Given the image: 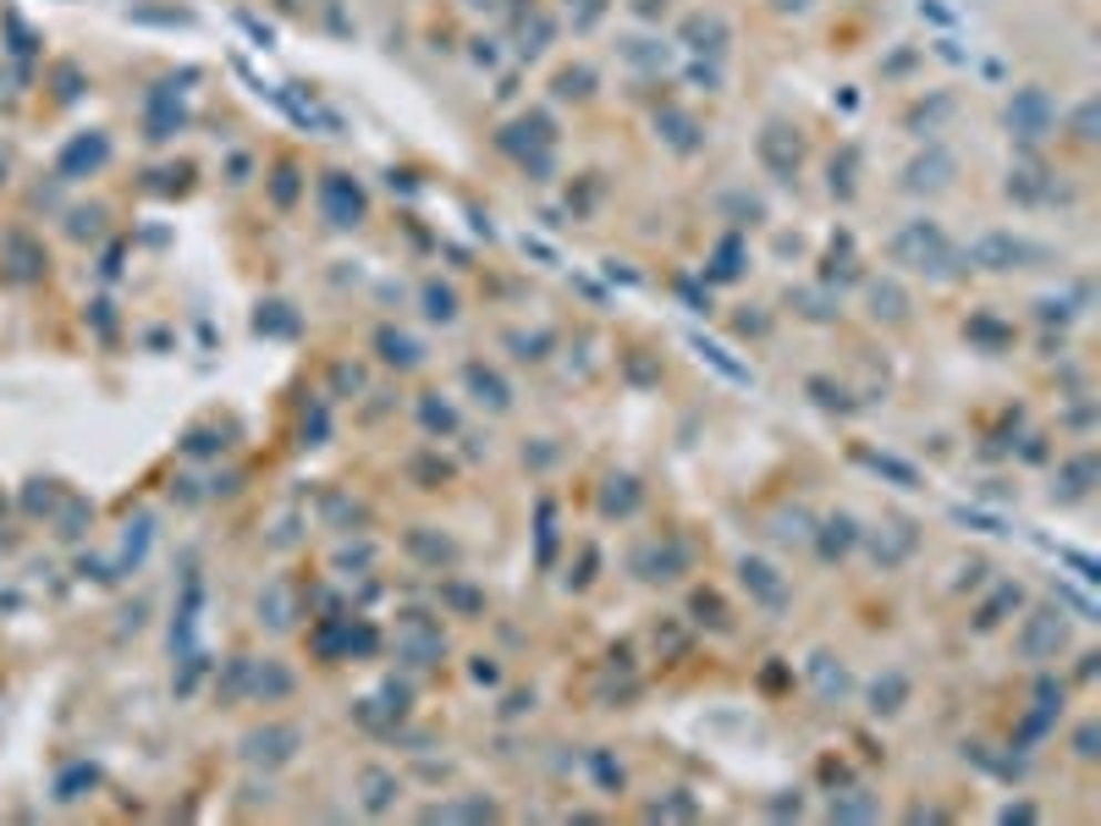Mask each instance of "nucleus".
Segmentation results:
<instances>
[{
	"mask_svg": "<svg viewBox=\"0 0 1101 826\" xmlns=\"http://www.w3.org/2000/svg\"><path fill=\"white\" fill-rule=\"evenodd\" d=\"M887 259L904 265V271H915V276H931V282L958 276V248H952V237H947L937 221H926V215H920V221H904V226L893 232Z\"/></svg>",
	"mask_w": 1101,
	"mask_h": 826,
	"instance_id": "1",
	"label": "nucleus"
},
{
	"mask_svg": "<svg viewBox=\"0 0 1101 826\" xmlns=\"http://www.w3.org/2000/svg\"><path fill=\"white\" fill-rule=\"evenodd\" d=\"M1013 651L1024 661H1036V666L1063 656V651H1069V618H1063V606H1036V612H1024V623H1019V634H1013Z\"/></svg>",
	"mask_w": 1101,
	"mask_h": 826,
	"instance_id": "2",
	"label": "nucleus"
},
{
	"mask_svg": "<svg viewBox=\"0 0 1101 826\" xmlns=\"http://www.w3.org/2000/svg\"><path fill=\"white\" fill-rule=\"evenodd\" d=\"M380 634L364 618H319L309 629V651L319 661H353V656H375Z\"/></svg>",
	"mask_w": 1101,
	"mask_h": 826,
	"instance_id": "3",
	"label": "nucleus"
},
{
	"mask_svg": "<svg viewBox=\"0 0 1101 826\" xmlns=\"http://www.w3.org/2000/svg\"><path fill=\"white\" fill-rule=\"evenodd\" d=\"M298 749H304V727H298V722H265V727L243 733V761H248V766H259V772H282V766H293V761H298Z\"/></svg>",
	"mask_w": 1101,
	"mask_h": 826,
	"instance_id": "4",
	"label": "nucleus"
},
{
	"mask_svg": "<svg viewBox=\"0 0 1101 826\" xmlns=\"http://www.w3.org/2000/svg\"><path fill=\"white\" fill-rule=\"evenodd\" d=\"M629 568L644 579V584H677V579L689 573V540H677V534H650V540L633 545Z\"/></svg>",
	"mask_w": 1101,
	"mask_h": 826,
	"instance_id": "5",
	"label": "nucleus"
},
{
	"mask_svg": "<svg viewBox=\"0 0 1101 826\" xmlns=\"http://www.w3.org/2000/svg\"><path fill=\"white\" fill-rule=\"evenodd\" d=\"M1002 122H1008V133H1013L1019 144H1041V139L1058 128V105H1052V94H1047L1041 83H1024V89H1013Z\"/></svg>",
	"mask_w": 1101,
	"mask_h": 826,
	"instance_id": "6",
	"label": "nucleus"
},
{
	"mask_svg": "<svg viewBox=\"0 0 1101 826\" xmlns=\"http://www.w3.org/2000/svg\"><path fill=\"white\" fill-rule=\"evenodd\" d=\"M1041 259H1047V248L1030 237H1013V232H986L969 243V265H980V271H1030Z\"/></svg>",
	"mask_w": 1101,
	"mask_h": 826,
	"instance_id": "7",
	"label": "nucleus"
},
{
	"mask_svg": "<svg viewBox=\"0 0 1101 826\" xmlns=\"http://www.w3.org/2000/svg\"><path fill=\"white\" fill-rule=\"evenodd\" d=\"M319 215L330 226H358L369 215V193L347 176V171H325L319 176Z\"/></svg>",
	"mask_w": 1101,
	"mask_h": 826,
	"instance_id": "8",
	"label": "nucleus"
},
{
	"mask_svg": "<svg viewBox=\"0 0 1101 826\" xmlns=\"http://www.w3.org/2000/svg\"><path fill=\"white\" fill-rule=\"evenodd\" d=\"M859 545L876 557V568H904L915 551H920V529L909 523V518H887V523H876V529H865L859 534Z\"/></svg>",
	"mask_w": 1101,
	"mask_h": 826,
	"instance_id": "9",
	"label": "nucleus"
},
{
	"mask_svg": "<svg viewBox=\"0 0 1101 826\" xmlns=\"http://www.w3.org/2000/svg\"><path fill=\"white\" fill-rule=\"evenodd\" d=\"M397 656L408 661V666H430V661H441L447 651V634H441V623L436 618H425V612H408L402 623H397Z\"/></svg>",
	"mask_w": 1101,
	"mask_h": 826,
	"instance_id": "10",
	"label": "nucleus"
},
{
	"mask_svg": "<svg viewBox=\"0 0 1101 826\" xmlns=\"http://www.w3.org/2000/svg\"><path fill=\"white\" fill-rule=\"evenodd\" d=\"M738 584H744L750 601H755L761 612H772V618L787 612V601H793V584H787L766 557H744V562H738Z\"/></svg>",
	"mask_w": 1101,
	"mask_h": 826,
	"instance_id": "11",
	"label": "nucleus"
},
{
	"mask_svg": "<svg viewBox=\"0 0 1101 826\" xmlns=\"http://www.w3.org/2000/svg\"><path fill=\"white\" fill-rule=\"evenodd\" d=\"M761 165L772 171V176H783V182H793L798 176V165H804V139L787 128V122H766V133H761Z\"/></svg>",
	"mask_w": 1101,
	"mask_h": 826,
	"instance_id": "12",
	"label": "nucleus"
},
{
	"mask_svg": "<svg viewBox=\"0 0 1101 826\" xmlns=\"http://www.w3.org/2000/svg\"><path fill=\"white\" fill-rule=\"evenodd\" d=\"M859 518L854 512H832V518H820L815 529H809V545L820 551V562H843L854 545H859Z\"/></svg>",
	"mask_w": 1101,
	"mask_h": 826,
	"instance_id": "13",
	"label": "nucleus"
},
{
	"mask_svg": "<svg viewBox=\"0 0 1101 826\" xmlns=\"http://www.w3.org/2000/svg\"><path fill=\"white\" fill-rule=\"evenodd\" d=\"M259 623L271 634H293L298 629V584L293 579H271L259 590Z\"/></svg>",
	"mask_w": 1101,
	"mask_h": 826,
	"instance_id": "14",
	"label": "nucleus"
},
{
	"mask_svg": "<svg viewBox=\"0 0 1101 826\" xmlns=\"http://www.w3.org/2000/svg\"><path fill=\"white\" fill-rule=\"evenodd\" d=\"M804 672H809V689H815V700H820V705H848L854 677H848V666L832 656V651H815Z\"/></svg>",
	"mask_w": 1101,
	"mask_h": 826,
	"instance_id": "15",
	"label": "nucleus"
},
{
	"mask_svg": "<svg viewBox=\"0 0 1101 826\" xmlns=\"http://www.w3.org/2000/svg\"><path fill=\"white\" fill-rule=\"evenodd\" d=\"M952 171H958V161L947 150H926V155H915V161L904 165V187L909 193H942L947 182H952Z\"/></svg>",
	"mask_w": 1101,
	"mask_h": 826,
	"instance_id": "16",
	"label": "nucleus"
},
{
	"mask_svg": "<svg viewBox=\"0 0 1101 826\" xmlns=\"http://www.w3.org/2000/svg\"><path fill=\"white\" fill-rule=\"evenodd\" d=\"M909 672H898V666H887L881 677H870V689H865V711L870 716H898L904 705H909Z\"/></svg>",
	"mask_w": 1101,
	"mask_h": 826,
	"instance_id": "17",
	"label": "nucleus"
},
{
	"mask_svg": "<svg viewBox=\"0 0 1101 826\" xmlns=\"http://www.w3.org/2000/svg\"><path fill=\"white\" fill-rule=\"evenodd\" d=\"M105 161H111V139H105V133H83V139H72V144L61 150V176L78 182V176L100 171Z\"/></svg>",
	"mask_w": 1101,
	"mask_h": 826,
	"instance_id": "18",
	"label": "nucleus"
},
{
	"mask_svg": "<svg viewBox=\"0 0 1101 826\" xmlns=\"http://www.w3.org/2000/svg\"><path fill=\"white\" fill-rule=\"evenodd\" d=\"M243 666H248V700L276 705V700H287V694L298 689V677H293L282 661H243Z\"/></svg>",
	"mask_w": 1101,
	"mask_h": 826,
	"instance_id": "19",
	"label": "nucleus"
},
{
	"mask_svg": "<svg viewBox=\"0 0 1101 826\" xmlns=\"http://www.w3.org/2000/svg\"><path fill=\"white\" fill-rule=\"evenodd\" d=\"M397 794H402L397 772H386V766H364V772H358V805H364L369 816H386V810L397 805Z\"/></svg>",
	"mask_w": 1101,
	"mask_h": 826,
	"instance_id": "20",
	"label": "nucleus"
},
{
	"mask_svg": "<svg viewBox=\"0 0 1101 826\" xmlns=\"http://www.w3.org/2000/svg\"><path fill=\"white\" fill-rule=\"evenodd\" d=\"M683 44H689L694 55H722V50H727V22H722L716 11H694V17L683 22Z\"/></svg>",
	"mask_w": 1101,
	"mask_h": 826,
	"instance_id": "21",
	"label": "nucleus"
},
{
	"mask_svg": "<svg viewBox=\"0 0 1101 826\" xmlns=\"http://www.w3.org/2000/svg\"><path fill=\"white\" fill-rule=\"evenodd\" d=\"M408 551H414L425 568H452V562L463 557L452 534H441V529H425V523H419V529H408Z\"/></svg>",
	"mask_w": 1101,
	"mask_h": 826,
	"instance_id": "22",
	"label": "nucleus"
},
{
	"mask_svg": "<svg viewBox=\"0 0 1101 826\" xmlns=\"http://www.w3.org/2000/svg\"><path fill=\"white\" fill-rule=\"evenodd\" d=\"M463 386L473 391V402H479V408H490V414H507V408H512L507 380H501L496 369H485V364H463Z\"/></svg>",
	"mask_w": 1101,
	"mask_h": 826,
	"instance_id": "23",
	"label": "nucleus"
},
{
	"mask_svg": "<svg viewBox=\"0 0 1101 826\" xmlns=\"http://www.w3.org/2000/svg\"><path fill=\"white\" fill-rule=\"evenodd\" d=\"M546 144H551V122H546V116H523V122H512V128L501 133V150H512V155H523V161L540 155Z\"/></svg>",
	"mask_w": 1101,
	"mask_h": 826,
	"instance_id": "24",
	"label": "nucleus"
},
{
	"mask_svg": "<svg viewBox=\"0 0 1101 826\" xmlns=\"http://www.w3.org/2000/svg\"><path fill=\"white\" fill-rule=\"evenodd\" d=\"M1097 486V458L1085 452V458H1074V463H1063L1058 469V486H1052V501H1085Z\"/></svg>",
	"mask_w": 1101,
	"mask_h": 826,
	"instance_id": "25",
	"label": "nucleus"
},
{
	"mask_svg": "<svg viewBox=\"0 0 1101 826\" xmlns=\"http://www.w3.org/2000/svg\"><path fill=\"white\" fill-rule=\"evenodd\" d=\"M655 128H661V139H666L677 155H694V150L705 144L700 122H694V116H683V111H661V116H655Z\"/></svg>",
	"mask_w": 1101,
	"mask_h": 826,
	"instance_id": "26",
	"label": "nucleus"
},
{
	"mask_svg": "<svg viewBox=\"0 0 1101 826\" xmlns=\"http://www.w3.org/2000/svg\"><path fill=\"white\" fill-rule=\"evenodd\" d=\"M639 501H644L639 480H633V475H612V480H606V491H601V512H606V518H633V512H639Z\"/></svg>",
	"mask_w": 1101,
	"mask_h": 826,
	"instance_id": "27",
	"label": "nucleus"
},
{
	"mask_svg": "<svg viewBox=\"0 0 1101 826\" xmlns=\"http://www.w3.org/2000/svg\"><path fill=\"white\" fill-rule=\"evenodd\" d=\"M1019 601H1024V590H1019V584H997V590H991V595L975 606V629H980V634H986V629H997V623H1002V618H1008Z\"/></svg>",
	"mask_w": 1101,
	"mask_h": 826,
	"instance_id": "28",
	"label": "nucleus"
},
{
	"mask_svg": "<svg viewBox=\"0 0 1101 826\" xmlns=\"http://www.w3.org/2000/svg\"><path fill=\"white\" fill-rule=\"evenodd\" d=\"M375 347H380V358H386V364H397V369H414V364L425 358L414 336H402V330H391V326H380V336H375Z\"/></svg>",
	"mask_w": 1101,
	"mask_h": 826,
	"instance_id": "29",
	"label": "nucleus"
},
{
	"mask_svg": "<svg viewBox=\"0 0 1101 826\" xmlns=\"http://www.w3.org/2000/svg\"><path fill=\"white\" fill-rule=\"evenodd\" d=\"M870 315H876V320H904V315H909L904 287H893V282H870Z\"/></svg>",
	"mask_w": 1101,
	"mask_h": 826,
	"instance_id": "30",
	"label": "nucleus"
},
{
	"mask_svg": "<svg viewBox=\"0 0 1101 826\" xmlns=\"http://www.w3.org/2000/svg\"><path fill=\"white\" fill-rule=\"evenodd\" d=\"M744 276V243L738 237H722L716 243V259H711V282H738Z\"/></svg>",
	"mask_w": 1101,
	"mask_h": 826,
	"instance_id": "31",
	"label": "nucleus"
},
{
	"mask_svg": "<svg viewBox=\"0 0 1101 826\" xmlns=\"http://www.w3.org/2000/svg\"><path fill=\"white\" fill-rule=\"evenodd\" d=\"M694 347L727 375V380H738V386H755V369L750 364H738V358H727V347H716V341H705V336H694Z\"/></svg>",
	"mask_w": 1101,
	"mask_h": 826,
	"instance_id": "32",
	"label": "nucleus"
},
{
	"mask_svg": "<svg viewBox=\"0 0 1101 826\" xmlns=\"http://www.w3.org/2000/svg\"><path fill=\"white\" fill-rule=\"evenodd\" d=\"M876 799L865 788H843V799H832V822H870Z\"/></svg>",
	"mask_w": 1101,
	"mask_h": 826,
	"instance_id": "33",
	"label": "nucleus"
},
{
	"mask_svg": "<svg viewBox=\"0 0 1101 826\" xmlns=\"http://www.w3.org/2000/svg\"><path fill=\"white\" fill-rule=\"evenodd\" d=\"M419 419H425V430H436V436H452V430H458V414H452V402H441L436 391L419 402Z\"/></svg>",
	"mask_w": 1101,
	"mask_h": 826,
	"instance_id": "34",
	"label": "nucleus"
},
{
	"mask_svg": "<svg viewBox=\"0 0 1101 826\" xmlns=\"http://www.w3.org/2000/svg\"><path fill=\"white\" fill-rule=\"evenodd\" d=\"M590 89H595V72H590V67L557 72V100H590Z\"/></svg>",
	"mask_w": 1101,
	"mask_h": 826,
	"instance_id": "35",
	"label": "nucleus"
},
{
	"mask_svg": "<svg viewBox=\"0 0 1101 826\" xmlns=\"http://www.w3.org/2000/svg\"><path fill=\"white\" fill-rule=\"evenodd\" d=\"M425 315H430V320H441V326H447V320H458V293H452V287H441V282H430V287H425Z\"/></svg>",
	"mask_w": 1101,
	"mask_h": 826,
	"instance_id": "36",
	"label": "nucleus"
},
{
	"mask_svg": "<svg viewBox=\"0 0 1101 826\" xmlns=\"http://www.w3.org/2000/svg\"><path fill=\"white\" fill-rule=\"evenodd\" d=\"M859 458H865V463H870L876 475H887V480H898L904 491H915V486H920V475H915L909 463H898V458H887V452H859Z\"/></svg>",
	"mask_w": 1101,
	"mask_h": 826,
	"instance_id": "37",
	"label": "nucleus"
},
{
	"mask_svg": "<svg viewBox=\"0 0 1101 826\" xmlns=\"http://www.w3.org/2000/svg\"><path fill=\"white\" fill-rule=\"evenodd\" d=\"M441 601H447L452 612H463V618H479V612H485V595L469 590V584H458V579H447V584H441Z\"/></svg>",
	"mask_w": 1101,
	"mask_h": 826,
	"instance_id": "38",
	"label": "nucleus"
},
{
	"mask_svg": "<svg viewBox=\"0 0 1101 826\" xmlns=\"http://www.w3.org/2000/svg\"><path fill=\"white\" fill-rule=\"evenodd\" d=\"M1047 171H1036V165H1019L1013 171V182H1008V193L1013 198H1024V204H1036V198H1047V182H1041Z\"/></svg>",
	"mask_w": 1101,
	"mask_h": 826,
	"instance_id": "39",
	"label": "nucleus"
},
{
	"mask_svg": "<svg viewBox=\"0 0 1101 826\" xmlns=\"http://www.w3.org/2000/svg\"><path fill=\"white\" fill-rule=\"evenodd\" d=\"M689 612H694V623H711V629H727V606H722V595H711V590H700V595L689 601Z\"/></svg>",
	"mask_w": 1101,
	"mask_h": 826,
	"instance_id": "40",
	"label": "nucleus"
},
{
	"mask_svg": "<svg viewBox=\"0 0 1101 826\" xmlns=\"http://www.w3.org/2000/svg\"><path fill=\"white\" fill-rule=\"evenodd\" d=\"M590 772H595V783H601L606 794H623V766H618L606 749H590Z\"/></svg>",
	"mask_w": 1101,
	"mask_h": 826,
	"instance_id": "41",
	"label": "nucleus"
},
{
	"mask_svg": "<svg viewBox=\"0 0 1101 826\" xmlns=\"http://www.w3.org/2000/svg\"><path fill=\"white\" fill-rule=\"evenodd\" d=\"M783 545H809V518L793 507V512H777V529H772Z\"/></svg>",
	"mask_w": 1101,
	"mask_h": 826,
	"instance_id": "42",
	"label": "nucleus"
},
{
	"mask_svg": "<svg viewBox=\"0 0 1101 826\" xmlns=\"http://www.w3.org/2000/svg\"><path fill=\"white\" fill-rule=\"evenodd\" d=\"M969 336H975V341H991V347H1002V341H1008L1013 330H1008V326H997L991 315H975V320H969Z\"/></svg>",
	"mask_w": 1101,
	"mask_h": 826,
	"instance_id": "43",
	"label": "nucleus"
},
{
	"mask_svg": "<svg viewBox=\"0 0 1101 826\" xmlns=\"http://www.w3.org/2000/svg\"><path fill=\"white\" fill-rule=\"evenodd\" d=\"M1074 755H1080V761H1097L1101 755V722H1085V727L1074 733Z\"/></svg>",
	"mask_w": 1101,
	"mask_h": 826,
	"instance_id": "44",
	"label": "nucleus"
},
{
	"mask_svg": "<svg viewBox=\"0 0 1101 826\" xmlns=\"http://www.w3.org/2000/svg\"><path fill=\"white\" fill-rule=\"evenodd\" d=\"M259 330H276V336H293V330H298V320L287 315V304H271V309L259 315Z\"/></svg>",
	"mask_w": 1101,
	"mask_h": 826,
	"instance_id": "45",
	"label": "nucleus"
},
{
	"mask_svg": "<svg viewBox=\"0 0 1101 826\" xmlns=\"http://www.w3.org/2000/svg\"><path fill=\"white\" fill-rule=\"evenodd\" d=\"M832 193H843V198L854 193V155H843V165L832 161Z\"/></svg>",
	"mask_w": 1101,
	"mask_h": 826,
	"instance_id": "46",
	"label": "nucleus"
},
{
	"mask_svg": "<svg viewBox=\"0 0 1101 826\" xmlns=\"http://www.w3.org/2000/svg\"><path fill=\"white\" fill-rule=\"evenodd\" d=\"M1074 133H1080V139H1085V144H1091V139H1097V100H1085V105H1080V111H1074Z\"/></svg>",
	"mask_w": 1101,
	"mask_h": 826,
	"instance_id": "47",
	"label": "nucleus"
},
{
	"mask_svg": "<svg viewBox=\"0 0 1101 826\" xmlns=\"http://www.w3.org/2000/svg\"><path fill=\"white\" fill-rule=\"evenodd\" d=\"M551 545H557V529H551V501H540V562H551Z\"/></svg>",
	"mask_w": 1101,
	"mask_h": 826,
	"instance_id": "48",
	"label": "nucleus"
},
{
	"mask_svg": "<svg viewBox=\"0 0 1101 826\" xmlns=\"http://www.w3.org/2000/svg\"><path fill=\"white\" fill-rule=\"evenodd\" d=\"M629 61H639V67H661V61H666V44H661V50H644V39H629Z\"/></svg>",
	"mask_w": 1101,
	"mask_h": 826,
	"instance_id": "49",
	"label": "nucleus"
},
{
	"mask_svg": "<svg viewBox=\"0 0 1101 826\" xmlns=\"http://www.w3.org/2000/svg\"><path fill=\"white\" fill-rule=\"evenodd\" d=\"M293 176H298L293 165H282V171H276V204H293V198H298V182H293Z\"/></svg>",
	"mask_w": 1101,
	"mask_h": 826,
	"instance_id": "50",
	"label": "nucleus"
},
{
	"mask_svg": "<svg viewBox=\"0 0 1101 826\" xmlns=\"http://www.w3.org/2000/svg\"><path fill=\"white\" fill-rule=\"evenodd\" d=\"M512 347H518V358H546V353H540L546 336H512Z\"/></svg>",
	"mask_w": 1101,
	"mask_h": 826,
	"instance_id": "51",
	"label": "nucleus"
},
{
	"mask_svg": "<svg viewBox=\"0 0 1101 826\" xmlns=\"http://www.w3.org/2000/svg\"><path fill=\"white\" fill-rule=\"evenodd\" d=\"M568 6H573V0H568ZM601 11H606V0H579V28L601 22Z\"/></svg>",
	"mask_w": 1101,
	"mask_h": 826,
	"instance_id": "52",
	"label": "nucleus"
},
{
	"mask_svg": "<svg viewBox=\"0 0 1101 826\" xmlns=\"http://www.w3.org/2000/svg\"><path fill=\"white\" fill-rule=\"evenodd\" d=\"M469 672H473V683H496V677H501V672H496V666H490V661H485V656L473 661Z\"/></svg>",
	"mask_w": 1101,
	"mask_h": 826,
	"instance_id": "53",
	"label": "nucleus"
},
{
	"mask_svg": "<svg viewBox=\"0 0 1101 826\" xmlns=\"http://www.w3.org/2000/svg\"><path fill=\"white\" fill-rule=\"evenodd\" d=\"M1002 822H1036V810H1030V805H1008Z\"/></svg>",
	"mask_w": 1101,
	"mask_h": 826,
	"instance_id": "54",
	"label": "nucleus"
},
{
	"mask_svg": "<svg viewBox=\"0 0 1101 826\" xmlns=\"http://www.w3.org/2000/svg\"><path fill=\"white\" fill-rule=\"evenodd\" d=\"M473 11H496V0H469Z\"/></svg>",
	"mask_w": 1101,
	"mask_h": 826,
	"instance_id": "55",
	"label": "nucleus"
}]
</instances>
